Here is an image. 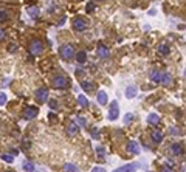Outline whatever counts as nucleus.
<instances>
[{
    "instance_id": "obj_41",
    "label": "nucleus",
    "mask_w": 186,
    "mask_h": 172,
    "mask_svg": "<svg viewBox=\"0 0 186 172\" xmlns=\"http://www.w3.org/2000/svg\"><path fill=\"white\" fill-rule=\"evenodd\" d=\"M6 172H13V170H6Z\"/></svg>"
},
{
    "instance_id": "obj_15",
    "label": "nucleus",
    "mask_w": 186,
    "mask_h": 172,
    "mask_svg": "<svg viewBox=\"0 0 186 172\" xmlns=\"http://www.w3.org/2000/svg\"><path fill=\"white\" fill-rule=\"evenodd\" d=\"M147 123L152 124V126H157V124L160 123V116H158L157 113H149V115H147Z\"/></svg>"
},
{
    "instance_id": "obj_42",
    "label": "nucleus",
    "mask_w": 186,
    "mask_h": 172,
    "mask_svg": "<svg viewBox=\"0 0 186 172\" xmlns=\"http://www.w3.org/2000/svg\"><path fill=\"white\" fill-rule=\"evenodd\" d=\"M99 2H103V0H99Z\"/></svg>"
},
{
    "instance_id": "obj_18",
    "label": "nucleus",
    "mask_w": 186,
    "mask_h": 172,
    "mask_svg": "<svg viewBox=\"0 0 186 172\" xmlns=\"http://www.w3.org/2000/svg\"><path fill=\"white\" fill-rule=\"evenodd\" d=\"M96 155H98V161H106V150L103 146L96 147Z\"/></svg>"
},
{
    "instance_id": "obj_30",
    "label": "nucleus",
    "mask_w": 186,
    "mask_h": 172,
    "mask_svg": "<svg viewBox=\"0 0 186 172\" xmlns=\"http://www.w3.org/2000/svg\"><path fill=\"white\" fill-rule=\"evenodd\" d=\"M8 19V13L5 11V10H2V11H0V20H2V22H5Z\"/></svg>"
},
{
    "instance_id": "obj_14",
    "label": "nucleus",
    "mask_w": 186,
    "mask_h": 172,
    "mask_svg": "<svg viewBox=\"0 0 186 172\" xmlns=\"http://www.w3.org/2000/svg\"><path fill=\"white\" fill-rule=\"evenodd\" d=\"M127 149H129V152L133 153V155H138V153H140V147H138V143H137V141H130V143L127 144Z\"/></svg>"
},
{
    "instance_id": "obj_38",
    "label": "nucleus",
    "mask_w": 186,
    "mask_h": 172,
    "mask_svg": "<svg viewBox=\"0 0 186 172\" xmlns=\"http://www.w3.org/2000/svg\"><path fill=\"white\" fill-rule=\"evenodd\" d=\"M161 172H172V167H167V166H164V167L161 169Z\"/></svg>"
},
{
    "instance_id": "obj_1",
    "label": "nucleus",
    "mask_w": 186,
    "mask_h": 172,
    "mask_svg": "<svg viewBox=\"0 0 186 172\" xmlns=\"http://www.w3.org/2000/svg\"><path fill=\"white\" fill-rule=\"evenodd\" d=\"M44 42L42 41H39V39H33L31 42H30V53L33 54V56H39V54H42L44 53Z\"/></svg>"
},
{
    "instance_id": "obj_34",
    "label": "nucleus",
    "mask_w": 186,
    "mask_h": 172,
    "mask_svg": "<svg viewBox=\"0 0 186 172\" xmlns=\"http://www.w3.org/2000/svg\"><path fill=\"white\" fill-rule=\"evenodd\" d=\"M91 138H93V140H98V138H99V135H98V130H96V129H95V130H91Z\"/></svg>"
},
{
    "instance_id": "obj_35",
    "label": "nucleus",
    "mask_w": 186,
    "mask_h": 172,
    "mask_svg": "<svg viewBox=\"0 0 186 172\" xmlns=\"http://www.w3.org/2000/svg\"><path fill=\"white\" fill-rule=\"evenodd\" d=\"M50 107H51V110H54V109H57V102L53 99V101H50Z\"/></svg>"
},
{
    "instance_id": "obj_24",
    "label": "nucleus",
    "mask_w": 186,
    "mask_h": 172,
    "mask_svg": "<svg viewBox=\"0 0 186 172\" xmlns=\"http://www.w3.org/2000/svg\"><path fill=\"white\" fill-rule=\"evenodd\" d=\"M78 102H79L81 107H84V109L88 107V101H87V98H85L84 95H79V96H78Z\"/></svg>"
},
{
    "instance_id": "obj_36",
    "label": "nucleus",
    "mask_w": 186,
    "mask_h": 172,
    "mask_svg": "<svg viewBox=\"0 0 186 172\" xmlns=\"http://www.w3.org/2000/svg\"><path fill=\"white\" fill-rule=\"evenodd\" d=\"M8 50H10V53H14V51H16V50H17V47H16V45H14V44H11V45H10V48H8Z\"/></svg>"
},
{
    "instance_id": "obj_27",
    "label": "nucleus",
    "mask_w": 186,
    "mask_h": 172,
    "mask_svg": "<svg viewBox=\"0 0 186 172\" xmlns=\"http://www.w3.org/2000/svg\"><path fill=\"white\" fill-rule=\"evenodd\" d=\"M2 160H3V161H6V163H13V161H14L13 155H6V153H3V155H2Z\"/></svg>"
},
{
    "instance_id": "obj_40",
    "label": "nucleus",
    "mask_w": 186,
    "mask_h": 172,
    "mask_svg": "<svg viewBox=\"0 0 186 172\" xmlns=\"http://www.w3.org/2000/svg\"><path fill=\"white\" fill-rule=\"evenodd\" d=\"M5 39V30H2V33H0V41Z\"/></svg>"
},
{
    "instance_id": "obj_7",
    "label": "nucleus",
    "mask_w": 186,
    "mask_h": 172,
    "mask_svg": "<svg viewBox=\"0 0 186 172\" xmlns=\"http://www.w3.org/2000/svg\"><path fill=\"white\" fill-rule=\"evenodd\" d=\"M37 113H39L37 107H27V109L23 110V118L30 121V119H34V118L37 116Z\"/></svg>"
},
{
    "instance_id": "obj_8",
    "label": "nucleus",
    "mask_w": 186,
    "mask_h": 172,
    "mask_svg": "<svg viewBox=\"0 0 186 172\" xmlns=\"http://www.w3.org/2000/svg\"><path fill=\"white\" fill-rule=\"evenodd\" d=\"M138 167H140V164H138V163H130V164H124V166H121V167L115 169L113 172H135Z\"/></svg>"
},
{
    "instance_id": "obj_23",
    "label": "nucleus",
    "mask_w": 186,
    "mask_h": 172,
    "mask_svg": "<svg viewBox=\"0 0 186 172\" xmlns=\"http://www.w3.org/2000/svg\"><path fill=\"white\" fill-rule=\"evenodd\" d=\"M161 82H163L164 85H171V84H172V76H171L169 73H163V79H161Z\"/></svg>"
},
{
    "instance_id": "obj_6",
    "label": "nucleus",
    "mask_w": 186,
    "mask_h": 172,
    "mask_svg": "<svg viewBox=\"0 0 186 172\" xmlns=\"http://www.w3.org/2000/svg\"><path fill=\"white\" fill-rule=\"evenodd\" d=\"M73 28L76 31H84L87 28V22L82 19V17H74L73 19Z\"/></svg>"
},
{
    "instance_id": "obj_39",
    "label": "nucleus",
    "mask_w": 186,
    "mask_h": 172,
    "mask_svg": "<svg viewBox=\"0 0 186 172\" xmlns=\"http://www.w3.org/2000/svg\"><path fill=\"white\" fill-rule=\"evenodd\" d=\"M10 82H11V79H3L2 81V84H3L2 87H6V84H10Z\"/></svg>"
},
{
    "instance_id": "obj_9",
    "label": "nucleus",
    "mask_w": 186,
    "mask_h": 172,
    "mask_svg": "<svg viewBox=\"0 0 186 172\" xmlns=\"http://www.w3.org/2000/svg\"><path fill=\"white\" fill-rule=\"evenodd\" d=\"M149 78H150V81H152V82L158 84V82H161V79H163V73H160L158 70H152V71H150V75H149Z\"/></svg>"
},
{
    "instance_id": "obj_25",
    "label": "nucleus",
    "mask_w": 186,
    "mask_h": 172,
    "mask_svg": "<svg viewBox=\"0 0 186 172\" xmlns=\"http://www.w3.org/2000/svg\"><path fill=\"white\" fill-rule=\"evenodd\" d=\"M64 170H65V172H79V170H78V167H76L74 164H71V163L64 164Z\"/></svg>"
},
{
    "instance_id": "obj_4",
    "label": "nucleus",
    "mask_w": 186,
    "mask_h": 172,
    "mask_svg": "<svg viewBox=\"0 0 186 172\" xmlns=\"http://www.w3.org/2000/svg\"><path fill=\"white\" fill-rule=\"evenodd\" d=\"M118 115H120V104H118V101H112L110 110H109V119L115 121V119H118Z\"/></svg>"
},
{
    "instance_id": "obj_33",
    "label": "nucleus",
    "mask_w": 186,
    "mask_h": 172,
    "mask_svg": "<svg viewBox=\"0 0 186 172\" xmlns=\"http://www.w3.org/2000/svg\"><path fill=\"white\" fill-rule=\"evenodd\" d=\"M91 172H106V169H104V167L96 166V167H93V169H91Z\"/></svg>"
},
{
    "instance_id": "obj_32",
    "label": "nucleus",
    "mask_w": 186,
    "mask_h": 172,
    "mask_svg": "<svg viewBox=\"0 0 186 172\" xmlns=\"http://www.w3.org/2000/svg\"><path fill=\"white\" fill-rule=\"evenodd\" d=\"M78 126H81V127H85V118H82V116H78Z\"/></svg>"
},
{
    "instance_id": "obj_12",
    "label": "nucleus",
    "mask_w": 186,
    "mask_h": 172,
    "mask_svg": "<svg viewBox=\"0 0 186 172\" xmlns=\"http://www.w3.org/2000/svg\"><path fill=\"white\" fill-rule=\"evenodd\" d=\"M137 93H138V88H137V85H129L127 88H126V98H135L137 96Z\"/></svg>"
},
{
    "instance_id": "obj_22",
    "label": "nucleus",
    "mask_w": 186,
    "mask_h": 172,
    "mask_svg": "<svg viewBox=\"0 0 186 172\" xmlns=\"http://www.w3.org/2000/svg\"><path fill=\"white\" fill-rule=\"evenodd\" d=\"M81 87H82L85 92H91L95 85H93L91 82H88V81H82V82H81Z\"/></svg>"
},
{
    "instance_id": "obj_2",
    "label": "nucleus",
    "mask_w": 186,
    "mask_h": 172,
    "mask_svg": "<svg viewBox=\"0 0 186 172\" xmlns=\"http://www.w3.org/2000/svg\"><path fill=\"white\" fill-rule=\"evenodd\" d=\"M59 54H61V58H62L64 61H71L73 56H74V48H73V45H70V44L62 45V47L59 48Z\"/></svg>"
},
{
    "instance_id": "obj_3",
    "label": "nucleus",
    "mask_w": 186,
    "mask_h": 172,
    "mask_svg": "<svg viewBox=\"0 0 186 172\" xmlns=\"http://www.w3.org/2000/svg\"><path fill=\"white\" fill-rule=\"evenodd\" d=\"M68 84H70V81L62 75H59V76H56L53 79V87L54 88H65V87H68Z\"/></svg>"
},
{
    "instance_id": "obj_26",
    "label": "nucleus",
    "mask_w": 186,
    "mask_h": 172,
    "mask_svg": "<svg viewBox=\"0 0 186 172\" xmlns=\"http://www.w3.org/2000/svg\"><path fill=\"white\" fill-rule=\"evenodd\" d=\"M23 169H25L27 172H33V170H34V164H33L31 161H25V163H23Z\"/></svg>"
},
{
    "instance_id": "obj_17",
    "label": "nucleus",
    "mask_w": 186,
    "mask_h": 172,
    "mask_svg": "<svg viewBox=\"0 0 186 172\" xmlns=\"http://www.w3.org/2000/svg\"><path fill=\"white\" fill-rule=\"evenodd\" d=\"M150 135H152V140H154L155 143H161V141H163V136H164L163 132H160V130H154Z\"/></svg>"
},
{
    "instance_id": "obj_28",
    "label": "nucleus",
    "mask_w": 186,
    "mask_h": 172,
    "mask_svg": "<svg viewBox=\"0 0 186 172\" xmlns=\"http://www.w3.org/2000/svg\"><path fill=\"white\" fill-rule=\"evenodd\" d=\"M95 8H96L95 3L90 2V3H87V8H85V10H87V13H93V11H95Z\"/></svg>"
},
{
    "instance_id": "obj_13",
    "label": "nucleus",
    "mask_w": 186,
    "mask_h": 172,
    "mask_svg": "<svg viewBox=\"0 0 186 172\" xmlns=\"http://www.w3.org/2000/svg\"><path fill=\"white\" fill-rule=\"evenodd\" d=\"M98 102L101 104V105H106L107 104V101H109V96H107V93L104 92V90H101V92H98Z\"/></svg>"
},
{
    "instance_id": "obj_19",
    "label": "nucleus",
    "mask_w": 186,
    "mask_h": 172,
    "mask_svg": "<svg viewBox=\"0 0 186 172\" xmlns=\"http://www.w3.org/2000/svg\"><path fill=\"white\" fill-rule=\"evenodd\" d=\"M39 13H40V11H39L37 6H30V8H28V14H30L31 19H37V17H39Z\"/></svg>"
},
{
    "instance_id": "obj_10",
    "label": "nucleus",
    "mask_w": 186,
    "mask_h": 172,
    "mask_svg": "<svg viewBox=\"0 0 186 172\" xmlns=\"http://www.w3.org/2000/svg\"><path fill=\"white\" fill-rule=\"evenodd\" d=\"M78 130H79V126H78L74 121H70L68 126H67V133H68V135H76Z\"/></svg>"
},
{
    "instance_id": "obj_16",
    "label": "nucleus",
    "mask_w": 186,
    "mask_h": 172,
    "mask_svg": "<svg viewBox=\"0 0 186 172\" xmlns=\"http://www.w3.org/2000/svg\"><path fill=\"white\" fill-rule=\"evenodd\" d=\"M169 51H171V48H169V45H167V44H160V45H158V53H160V54L167 56V54H169Z\"/></svg>"
},
{
    "instance_id": "obj_5",
    "label": "nucleus",
    "mask_w": 186,
    "mask_h": 172,
    "mask_svg": "<svg viewBox=\"0 0 186 172\" xmlns=\"http://www.w3.org/2000/svg\"><path fill=\"white\" fill-rule=\"evenodd\" d=\"M36 99L39 102H47L48 101V88H45V87L37 88L36 90Z\"/></svg>"
},
{
    "instance_id": "obj_11",
    "label": "nucleus",
    "mask_w": 186,
    "mask_h": 172,
    "mask_svg": "<svg viewBox=\"0 0 186 172\" xmlns=\"http://www.w3.org/2000/svg\"><path fill=\"white\" fill-rule=\"evenodd\" d=\"M96 53H98V56H99L101 59L109 58V48H107V47H104V45H99V47L96 48Z\"/></svg>"
},
{
    "instance_id": "obj_31",
    "label": "nucleus",
    "mask_w": 186,
    "mask_h": 172,
    "mask_svg": "<svg viewBox=\"0 0 186 172\" xmlns=\"http://www.w3.org/2000/svg\"><path fill=\"white\" fill-rule=\"evenodd\" d=\"M5 102H6V95L5 92H2V95H0V105H5Z\"/></svg>"
},
{
    "instance_id": "obj_20",
    "label": "nucleus",
    "mask_w": 186,
    "mask_h": 172,
    "mask_svg": "<svg viewBox=\"0 0 186 172\" xmlns=\"http://www.w3.org/2000/svg\"><path fill=\"white\" fill-rule=\"evenodd\" d=\"M171 150H172V153H174V155H177V157H178V155H181V153H183V146L175 143V144H172V149H171Z\"/></svg>"
},
{
    "instance_id": "obj_21",
    "label": "nucleus",
    "mask_w": 186,
    "mask_h": 172,
    "mask_svg": "<svg viewBox=\"0 0 186 172\" xmlns=\"http://www.w3.org/2000/svg\"><path fill=\"white\" fill-rule=\"evenodd\" d=\"M76 61H78L79 64H85V62H87V53H85V51H79V53L76 54Z\"/></svg>"
},
{
    "instance_id": "obj_37",
    "label": "nucleus",
    "mask_w": 186,
    "mask_h": 172,
    "mask_svg": "<svg viewBox=\"0 0 186 172\" xmlns=\"http://www.w3.org/2000/svg\"><path fill=\"white\" fill-rule=\"evenodd\" d=\"M84 73H85L84 70H81V68H76V76H82Z\"/></svg>"
},
{
    "instance_id": "obj_29",
    "label": "nucleus",
    "mask_w": 186,
    "mask_h": 172,
    "mask_svg": "<svg viewBox=\"0 0 186 172\" xmlns=\"http://www.w3.org/2000/svg\"><path fill=\"white\" fill-rule=\"evenodd\" d=\"M133 119V115L132 113H127V115H124V124H130V121Z\"/></svg>"
}]
</instances>
